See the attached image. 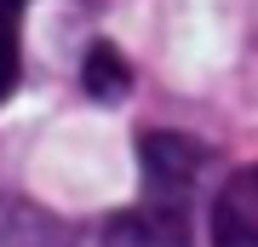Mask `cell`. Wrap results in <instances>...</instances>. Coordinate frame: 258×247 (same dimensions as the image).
Listing matches in <instances>:
<instances>
[{
	"label": "cell",
	"mask_w": 258,
	"mask_h": 247,
	"mask_svg": "<svg viewBox=\"0 0 258 247\" xmlns=\"http://www.w3.org/2000/svg\"><path fill=\"white\" fill-rule=\"evenodd\" d=\"M138 161H144V190H149V207H172L184 213L189 190H195V173H201L207 150L184 132H144L138 138Z\"/></svg>",
	"instance_id": "6da1fadb"
},
{
	"label": "cell",
	"mask_w": 258,
	"mask_h": 247,
	"mask_svg": "<svg viewBox=\"0 0 258 247\" xmlns=\"http://www.w3.org/2000/svg\"><path fill=\"white\" fill-rule=\"evenodd\" d=\"M212 247H258V167H235L207 213Z\"/></svg>",
	"instance_id": "7a4b0ae2"
},
{
	"label": "cell",
	"mask_w": 258,
	"mask_h": 247,
	"mask_svg": "<svg viewBox=\"0 0 258 247\" xmlns=\"http://www.w3.org/2000/svg\"><path fill=\"white\" fill-rule=\"evenodd\" d=\"M103 247H189V236H184V213H172V207L120 213V219L103 230Z\"/></svg>",
	"instance_id": "3957f363"
},
{
	"label": "cell",
	"mask_w": 258,
	"mask_h": 247,
	"mask_svg": "<svg viewBox=\"0 0 258 247\" xmlns=\"http://www.w3.org/2000/svg\"><path fill=\"white\" fill-rule=\"evenodd\" d=\"M81 81H86V92H92L98 104H120L132 92V69H126V58H120L109 40H98L92 52H86V64H81Z\"/></svg>",
	"instance_id": "277c9868"
},
{
	"label": "cell",
	"mask_w": 258,
	"mask_h": 247,
	"mask_svg": "<svg viewBox=\"0 0 258 247\" xmlns=\"http://www.w3.org/2000/svg\"><path fill=\"white\" fill-rule=\"evenodd\" d=\"M29 0H0V104L12 98V86H18L23 75V52H18V18H23Z\"/></svg>",
	"instance_id": "5b68a950"
}]
</instances>
